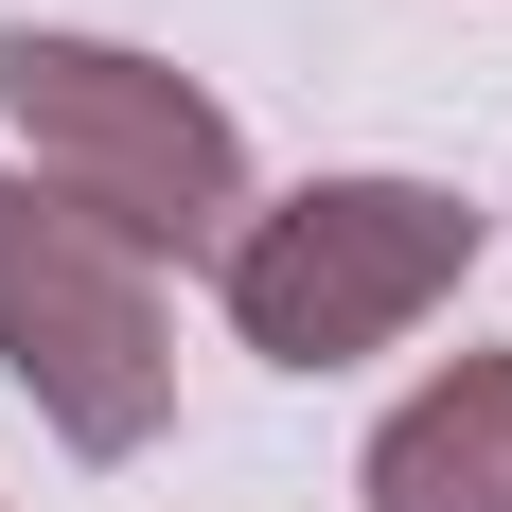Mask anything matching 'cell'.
<instances>
[{
	"label": "cell",
	"instance_id": "6da1fadb",
	"mask_svg": "<svg viewBox=\"0 0 512 512\" xmlns=\"http://www.w3.org/2000/svg\"><path fill=\"white\" fill-rule=\"evenodd\" d=\"M0 124H18V177H36V195H71L89 230H124L142 265L159 248L212 265L230 230H248V124H230L195 71L124 53V36L18 18V36H0Z\"/></svg>",
	"mask_w": 512,
	"mask_h": 512
},
{
	"label": "cell",
	"instance_id": "7a4b0ae2",
	"mask_svg": "<svg viewBox=\"0 0 512 512\" xmlns=\"http://www.w3.org/2000/svg\"><path fill=\"white\" fill-rule=\"evenodd\" d=\"M477 248L495 212L460 177H301V195H248V230L212 248V301L265 371H371L477 283Z\"/></svg>",
	"mask_w": 512,
	"mask_h": 512
},
{
	"label": "cell",
	"instance_id": "277c9868",
	"mask_svg": "<svg viewBox=\"0 0 512 512\" xmlns=\"http://www.w3.org/2000/svg\"><path fill=\"white\" fill-rule=\"evenodd\" d=\"M354 512H512V354H442L371 424Z\"/></svg>",
	"mask_w": 512,
	"mask_h": 512
},
{
	"label": "cell",
	"instance_id": "3957f363",
	"mask_svg": "<svg viewBox=\"0 0 512 512\" xmlns=\"http://www.w3.org/2000/svg\"><path fill=\"white\" fill-rule=\"evenodd\" d=\"M0 371L36 389V424L71 460H142L177 424V301L124 230H89L71 195L0 177Z\"/></svg>",
	"mask_w": 512,
	"mask_h": 512
}]
</instances>
